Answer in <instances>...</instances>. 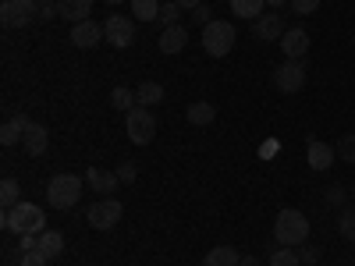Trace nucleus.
<instances>
[{"instance_id":"27","label":"nucleus","mask_w":355,"mask_h":266,"mask_svg":"<svg viewBox=\"0 0 355 266\" xmlns=\"http://www.w3.org/2000/svg\"><path fill=\"white\" fill-rule=\"evenodd\" d=\"M270 266H302V256L299 252H295V249H274L270 252Z\"/></svg>"},{"instance_id":"12","label":"nucleus","mask_w":355,"mask_h":266,"mask_svg":"<svg viewBox=\"0 0 355 266\" xmlns=\"http://www.w3.org/2000/svg\"><path fill=\"white\" fill-rule=\"evenodd\" d=\"M71 43H75L78 50L100 46V43H103V25H100V21H78V25H71Z\"/></svg>"},{"instance_id":"3","label":"nucleus","mask_w":355,"mask_h":266,"mask_svg":"<svg viewBox=\"0 0 355 266\" xmlns=\"http://www.w3.org/2000/svg\"><path fill=\"white\" fill-rule=\"evenodd\" d=\"M78 195H82L78 174H53V177H50L46 199H50L53 210H75V206H78Z\"/></svg>"},{"instance_id":"18","label":"nucleus","mask_w":355,"mask_h":266,"mask_svg":"<svg viewBox=\"0 0 355 266\" xmlns=\"http://www.w3.org/2000/svg\"><path fill=\"white\" fill-rule=\"evenodd\" d=\"M28 125H33V121H28V114H15L11 121L0 128V142H4V145H18V142L25 139Z\"/></svg>"},{"instance_id":"9","label":"nucleus","mask_w":355,"mask_h":266,"mask_svg":"<svg viewBox=\"0 0 355 266\" xmlns=\"http://www.w3.org/2000/svg\"><path fill=\"white\" fill-rule=\"evenodd\" d=\"M103 39H107L114 50L132 46V39H135V21L125 18V15H110L107 25H103Z\"/></svg>"},{"instance_id":"36","label":"nucleus","mask_w":355,"mask_h":266,"mask_svg":"<svg viewBox=\"0 0 355 266\" xmlns=\"http://www.w3.org/2000/svg\"><path fill=\"white\" fill-rule=\"evenodd\" d=\"M53 15H61V11H57V4H53V0H50V4H40V21H50Z\"/></svg>"},{"instance_id":"17","label":"nucleus","mask_w":355,"mask_h":266,"mask_svg":"<svg viewBox=\"0 0 355 266\" xmlns=\"http://www.w3.org/2000/svg\"><path fill=\"white\" fill-rule=\"evenodd\" d=\"M21 145H25V153H28V157H43V153H46V145H50L46 128L33 121V125H28V132H25V139H21Z\"/></svg>"},{"instance_id":"24","label":"nucleus","mask_w":355,"mask_h":266,"mask_svg":"<svg viewBox=\"0 0 355 266\" xmlns=\"http://www.w3.org/2000/svg\"><path fill=\"white\" fill-rule=\"evenodd\" d=\"M0 202H4V210H15V206L21 202V185L15 181V177H4V181H0Z\"/></svg>"},{"instance_id":"34","label":"nucleus","mask_w":355,"mask_h":266,"mask_svg":"<svg viewBox=\"0 0 355 266\" xmlns=\"http://www.w3.org/2000/svg\"><path fill=\"white\" fill-rule=\"evenodd\" d=\"M345 199H348V192H345L341 185H331V188H327V202H331V206H345Z\"/></svg>"},{"instance_id":"5","label":"nucleus","mask_w":355,"mask_h":266,"mask_svg":"<svg viewBox=\"0 0 355 266\" xmlns=\"http://www.w3.org/2000/svg\"><path fill=\"white\" fill-rule=\"evenodd\" d=\"M121 213H125V206L117 199H110V195H103V199H96L85 210V220H89V227H96V231H110V227H117Z\"/></svg>"},{"instance_id":"42","label":"nucleus","mask_w":355,"mask_h":266,"mask_svg":"<svg viewBox=\"0 0 355 266\" xmlns=\"http://www.w3.org/2000/svg\"><path fill=\"white\" fill-rule=\"evenodd\" d=\"M107 4H125V0H107Z\"/></svg>"},{"instance_id":"22","label":"nucleus","mask_w":355,"mask_h":266,"mask_svg":"<svg viewBox=\"0 0 355 266\" xmlns=\"http://www.w3.org/2000/svg\"><path fill=\"white\" fill-rule=\"evenodd\" d=\"M40 252L50 256V259H57V256L64 252V234L61 231H43L40 234Z\"/></svg>"},{"instance_id":"13","label":"nucleus","mask_w":355,"mask_h":266,"mask_svg":"<svg viewBox=\"0 0 355 266\" xmlns=\"http://www.w3.org/2000/svg\"><path fill=\"white\" fill-rule=\"evenodd\" d=\"M334 157H338L334 145L320 142V139H309V145H306V160H309L313 170H327V167L334 163Z\"/></svg>"},{"instance_id":"10","label":"nucleus","mask_w":355,"mask_h":266,"mask_svg":"<svg viewBox=\"0 0 355 266\" xmlns=\"http://www.w3.org/2000/svg\"><path fill=\"white\" fill-rule=\"evenodd\" d=\"M284 33H288V28H284V18H281L277 11L259 15V18L252 21V36H256L259 43H274V39H281Z\"/></svg>"},{"instance_id":"35","label":"nucleus","mask_w":355,"mask_h":266,"mask_svg":"<svg viewBox=\"0 0 355 266\" xmlns=\"http://www.w3.org/2000/svg\"><path fill=\"white\" fill-rule=\"evenodd\" d=\"M192 18H196L199 25H210V21H214V11H210V8H206V4H199V8L192 11Z\"/></svg>"},{"instance_id":"31","label":"nucleus","mask_w":355,"mask_h":266,"mask_svg":"<svg viewBox=\"0 0 355 266\" xmlns=\"http://www.w3.org/2000/svg\"><path fill=\"white\" fill-rule=\"evenodd\" d=\"M18 259H21V266H50V256H43L40 249H33V252H21Z\"/></svg>"},{"instance_id":"14","label":"nucleus","mask_w":355,"mask_h":266,"mask_svg":"<svg viewBox=\"0 0 355 266\" xmlns=\"http://www.w3.org/2000/svg\"><path fill=\"white\" fill-rule=\"evenodd\" d=\"M85 185L93 192H117V185H121V177H117V170H103V167H89L85 170Z\"/></svg>"},{"instance_id":"28","label":"nucleus","mask_w":355,"mask_h":266,"mask_svg":"<svg viewBox=\"0 0 355 266\" xmlns=\"http://www.w3.org/2000/svg\"><path fill=\"white\" fill-rule=\"evenodd\" d=\"M338 231H341V238H345V242H355V206H345V210H341Z\"/></svg>"},{"instance_id":"43","label":"nucleus","mask_w":355,"mask_h":266,"mask_svg":"<svg viewBox=\"0 0 355 266\" xmlns=\"http://www.w3.org/2000/svg\"><path fill=\"white\" fill-rule=\"evenodd\" d=\"M36 4H50V0H36Z\"/></svg>"},{"instance_id":"44","label":"nucleus","mask_w":355,"mask_h":266,"mask_svg":"<svg viewBox=\"0 0 355 266\" xmlns=\"http://www.w3.org/2000/svg\"><path fill=\"white\" fill-rule=\"evenodd\" d=\"M352 199H355V185H352Z\"/></svg>"},{"instance_id":"11","label":"nucleus","mask_w":355,"mask_h":266,"mask_svg":"<svg viewBox=\"0 0 355 266\" xmlns=\"http://www.w3.org/2000/svg\"><path fill=\"white\" fill-rule=\"evenodd\" d=\"M281 50H284V57L288 61H302V57L309 53V33L306 28H288V33L281 36Z\"/></svg>"},{"instance_id":"32","label":"nucleus","mask_w":355,"mask_h":266,"mask_svg":"<svg viewBox=\"0 0 355 266\" xmlns=\"http://www.w3.org/2000/svg\"><path fill=\"white\" fill-rule=\"evenodd\" d=\"M295 15H299V18H306V15H313L316 8H320V0H291V4H288Z\"/></svg>"},{"instance_id":"29","label":"nucleus","mask_w":355,"mask_h":266,"mask_svg":"<svg viewBox=\"0 0 355 266\" xmlns=\"http://www.w3.org/2000/svg\"><path fill=\"white\" fill-rule=\"evenodd\" d=\"M178 15H182V4H178V0H164V4H160L164 28H167V25H178Z\"/></svg>"},{"instance_id":"8","label":"nucleus","mask_w":355,"mask_h":266,"mask_svg":"<svg viewBox=\"0 0 355 266\" xmlns=\"http://www.w3.org/2000/svg\"><path fill=\"white\" fill-rule=\"evenodd\" d=\"M302 85H306V64L302 61H284L274 71V89H277V93H284V96H295Z\"/></svg>"},{"instance_id":"20","label":"nucleus","mask_w":355,"mask_h":266,"mask_svg":"<svg viewBox=\"0 0 355 266\" xmlns=\"http://www.w3.org/2000/svg\"><path fill=\"white\" fill-rule=\"evenodd\" d=\"M231 4V15L234 18H245V21H256L266 8V0H227Z\"/></svg>"},{"instance_id":"1","label":"nucleus","mask_w":355,"mask_h":266,"mask_svg":"<svg viewBox=\"0 0 355 266\" xmlns=\"http://www.w3.org/2000/svg\"><path fill=\"white\" fill-rule=\"evenodd\" d=\"M0 224H4L8 234H43L46 231V213L40 210L36 202H18L15 210H4V217H0Z\"/></svg>"},{"instance_id":"41","label":"nucleus","mask_w":355,"mask_h":266,"mask_svg":"<svg viewBox=\"0 0 355 266\" xmlns=\"http://www.w3.org/2000/svg\"><path fill=\"white\" fill-rule=\"evenodd\" d=\"M239 266H259V259H256V256H242V263H239Z\"/></svg>"},{"instance_id":"6","label":"nucleus","mask_w":355,"mask_h":266,"mask_svg":"<svg viewBox=\"0 0 355 266\" xmlns=\"http://www.w3.org/2000/svg\"><path fill=\"white\" fill-rule=\"evenodd\" d=\"M0 21L8 28H25V25L40 21V4L36 0H4L0 4Z\"/></svg>"},{"instance_id":"33","label":"nucleus","mask_w":355,"mask_h":266,"mask_svg":"<svg viewBox=\"0 0 355 266\" xmlns=\"http://www.w3.org/2000/svg\"><path fill=\"white\" fill-rule=\"evenodd\" d=\"M117 177H121L125 185H135V177H139V167H135V163H121V167H117Z\"/></svg>"},{"instance_id":"19","label":"nucleus","mask_w":355,"mask_h":266,"mask_svg":"<svg viewBox=\"0 0 355 266\" xmlns=\"http://www.w3.org/2000/svg\"><path fill=\"white\" fill-rule=\"evenodd\" d=\"M164 100V85L160 82H139L135 85V103L139 107H157Z\"/></svg>"},{"instance_id":"7","label":"nucleus","mask_w":355,"mask_h":266,"mask_svg":"<svg viewBox=\"0 0 355 266\" xmlns=\"http://www.w3.org/2000/svg\"><path fill=\"white\" fill-rule=\"evenodd\" d=\"M125 128H128V139L135 145H150L153 135H157V117L146 110V107H135L125 114Z\"/></svg>"},{"instance_id":"37","label":"nucleus","mask_w":355,"mask_h":266,"mask_svg":"<svg viewBox=\"0 0 355 266\" xmlns=\"http://www.w3.org/2000/svg\"><path fill=\"white\" fill-rule=\"evenodd\" d=\"M299 256H302L306 266H316V263H320V249H306V252H299Z\"/></svg>"},{"instance_id":"4","label":"nucleus","mask_w":355,"mask_h":266,"mask_svg":"<svg viewBox=\"0 0 355 266\" xmlns=\"http://www.w3.org/2000/svg\"><path fill=\"white\" fill-rule=\"evenodd\" d=\"M234 39H239V33H234L231 21L214 18L210 25H202V50L210 57H227L234 50Z\"/></svg>"},{"instance_id":"39","label":"nucleus","mask_w":355,"mask_h":266,"mask_svg":"<svg viewBox=\"0 0 355 266\" xmlns=\"http://www.w3.org/2000/svg\"><path fill=\"white\" fill-rule=\"evenodd\" d=\"M259 153H263V157H274V153H277V142H266V145H263Z\"/></svg>"},{"instance_id":"21","label":"nucleus","mask_w":355,"mask_h":266,"mask_svg":"<svg viewBox=\"0 0 355 266\" xmlns=\"http://www.w3.org/2000/svg\"><path fill=\"white\" fill-rule=\"evenodd\" d=\"M239 263H242V256L231 245H217V249L206 252V266H239Z\"/></svg>"},{"instance_id":"2","label":"nucleus","mask_w":355,"mask_h":266,"mask_svg":"<svg viewBox=\"0 0 355 266\" xmlns=\"http://www.w3.org/2000/svg\"><path fill=\"white\" fill-rule=\"evenodd\" d=\"M274 238H277V245H284V249H299V245H306V238H309V220H306V213L302 210H281L277 213V220H274Z\"/></svg>"},{"instance_id":"23","label":"nucleus","mask_w":355,"mask_h":266,"mask_svg":"<svg viewBox=\"0 0 355 266\" xmlns=\"http://www.w3.org/2000/svg\"><path fill=\"white\" fill-rule=\"evenodd\" d=\"M214 117H217V110H214V103H206V100H199V103H192L189 107V121L192 125H214Z\"/></svg>"},{"instance_id":"25","label":"nucleus","mask_w":355,"mask_h":266,"mask_svg":"<svg viewBox=\"0 0 355 266\" xmlns=\"http://www.w3.org/2000/svg\"><path fill=\"white\" fill-rule=\"evenodd\" d=\"M135 21H157L160 18V0H132Z\"/></svg>"},{"instance_id":"16","label":"nucleus","mask_w":355,"mask_h":266,"mask_svg":"<svg viewBox=\"0 0 355 266\" xmlns=\"http://www.w3.org/2000/svg\"><path fill=\"white\" fill-rule=\"evenodd\" d=\"M57 11H61V18H64V21L78 25V21H89L93 0H57Z\"/></svg>"},{"instance_id":"15","label":"nucleus","mask_w":355,"mask_h":266,"mask_svg":"<svg viewBox=\"0 0 355 266\" xmlns=\"http://www.w3.org/2000/svg\"><path fill=\"white\" fill-rule=\"evenodd\" d=\"M185 43H189V28L185 25H167L164 33H160V50L164 53H182L185 50Z\"/></svg>"},{"instance_id":"38","label":"nucleus","mask_w":355,"mask_h":266,"mask_svg":"<svg viewBox=\"0 0 355 266\" xmlns=\"http://www.w3.org/2000/svg\"><path fill=\"white\" fill-rule=\"evenodd\" d=\"M178 4H182V11H196V8L202 4V0H178Z\"/></svg>"},{"instance_id":"26","label":"nucleus","mask_w":355,"mask_h":266,"mask_svg":"<svg viewBox=\"0 0 355 266\" xmlns=\"http://www.w3.org/2000/svg\"><path fill=\"white\" fill-rule=\"evenodd\" d=\"M110 107H117V110H135L139 103H135V93H132V89H125V85H117L114 89V93H110Z\"/></svg>"},{"instance_id":"40","label":"nucleus","mask_w":355,"mask_h":266,"mask_svg":"<svg viewBox=\"0 0 355 266\" xmlns=\"http://www.w3.org/2000/svg\"><path fill=\"white\" fill-rule=\"evenodd\" d=\"M284 4H291V0H266V8H274V11H281Z\"/></svg>"},{"instance_id":"30","label":"nucleus","mask_w":355,"mask_h":266,"mask_svg":"<svg viewBox=\"0 0 355 266\" xmlns=\"http://www.w3.org/2000/svg\"><path fill=\"white\" fill-rule=\"evenodd\" d=\"M338 157H341L345 163H355V132L345 135V139L338 142Z\"/></svg>"}]
</instances>
